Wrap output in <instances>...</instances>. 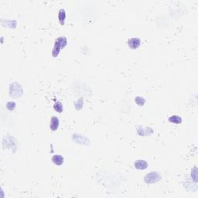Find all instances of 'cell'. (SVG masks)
I'll use <instances>...</instances> for the list:
<instances>
[{
	"instance_id": "cell-6",
	"label": "cell",
	"mask_w": 198,
	"mask_h": 198,
	"mask_svg": "<svg viewBox=\"0 0 198 198\" xmlns=\"http://www.w3.org/2000/svg\"><path fill=\"white\" fill-rule=\"evenodd\" d=\"M138 133L141 136H147L152 135L153 133V130H152V128H149V127H146V128L139 127L138 128Z\"/></svg>"
},
{
	"instance_id": "cell-15",
	"label": "cell",
	"mask_w": 198,
	"mask_h": 198,
	"mask_svg": "<svg viewBox=\"0 0 198 198\" xmlns=\"http://www.w3.org/2000/svg\"><path fill=\"white\" fill-rule=\"evenodd\" d=\"M16 104L15 102H9L7 103V104H6V107H7V108H8L9 110L12 111L15 108H16Z\"/></svg>"
},
{
	"instance_id": "cell-1",
	"label": "cell",
	"mask_w": 198,
	"mask_h": 198,
	"mask_svg": "<svg viewBox=\"0 0 198 198\" xmlns=\"http://www.w3.org/2000/svg\"><path fill=\"white\" fill-rule=\"evenodd\" d=\"M67 45V40L66 37L64 36H60L55 41L54 44V46L52 50V55L54 57H57L58 56V54H60V50L63 49L64 47Z\"/></svg>"
},
{
	"instance_id": "cell-12",
	"label": "cell",
	"mask_w": 198,
	"mask_h": 198,
	"mask_svg": "<svg viewBox=\"0 0 198 198\" xmlns=\"http://www.w3.org/2000/svg\"><path fill=\"white\" fill-rule=\"evenodd\" d=\"M54 110L56 111V112H57L58 113H61V112H63V104L61 102H56L55 104H54Z\"/></svg>"
},
{
	"instance_id": "cell-2",
	"label": "cell",
	"mask_w": 198,
	"mask_h": 198,
	"mask_svg": "<svg viewBox=\"0 0 198 198\" xmlns=\"http://www.w3.org/2000/svg\"><path fill=\"white\" fill-rule=\"evenodd\" d=\"M23 89L22 87L18 83L14 82L10 84L9 95L13 98H18L22 95Z\"/></svg>"
},
{
	"instance_id": "cell-14",
	"label": "cell",
	"mask_w": 198,
	"mask_h": 198,
	"mask_svg": "<svg viewBox=\"0 0 198 198\" xmlns=\"http://www.w3.org/2000/svg\"><path fill=\"white\" fill-rule=\"evenodd\" d=\"M197 167H194V169L192 170V172H191V176H192L193 180H194V182L197 183Z\"/></svg>"
},
{
	"instance_id": "cell-3",
	"label": "cell",
	"mask_w": 198,
	"mask_h": 198,
	"mask_svg": "<svg viewBox=\"0 0 198 198\" xmlns=\"http://www.w3.org/2000/svg\"><path fill=\"white\" fill-rule=\"evenodd\" d=\"M161 180V176L157 172H151L146 174L144 177V181L148 184H152L157 183Z\"/></svg>"
},
{
	"instance_id": "cell-11",
	"label": "cell",
	"mask_w": 198,
	"mask_h": 198,
	"mask_svg": "<svg viewBox=\"0 0 198 198\" xmlns=\"http://www.w3.org/2000/svg\"><path fill=\"white\" fill-rule=\"evenodd\" d=\"M169 122L174 124H180L182 122V118L178 115H172L169 118Z\"/></svg>"
},
{
	"instance_id": "cell-10",
	"label": "cell",
	"mask_w": 198,
	"mask_h": 198,
	"mask_svg": "<svg viewBox=\"0 0 198 198\" xmlns=\"http://www.w3.org/2000/svg\"><path fill=\"white\" fill-rule=\"evenodd\" d=\"M66 19V12L64 9H60L58 12V20L60 21V24L64 25V21Z\"/></svg>"
},
{
	"instance_id": "cell-7",
	"label": "cell",
	"mask_w": 198,
	"mask_h": 198,
	"mask_svg": "<svg viewBox=\"0 0 198 198\" xmlns=\"http://www.w3.org/2000/svg\"><path fill=\"white\" fill-rule=\"evenodd\" d=\"M134 166L136 169L138 170H146L148 167V162H146V160H137L134 163Z\"/></svg>"
},
{
	"instance_id": "cell-5",
	"label": "cell",
	"mask_w": 198,
	"mask_h": 198,
	"mask_svg": "<svg viewBox=\"0 0 198 198\" xmlns=\"http://www.w3.org/2000/svg\"><path fill=\"white\" fill-rule=\"evenodd\" d=\"M73 139L75 142H78V143H80V144L89 145V143H90V141L88 140L86 137H84L83 136H80V135H74L73 136Z\"/></svg>"
},
{
	"instance_id": "cell-13",
	"label": "cell",
	"mask_w": 198,
	"mask_h": 198,
	"mask_svg": "<svg viewBox=\"0 0 198 198\" xmlns=\"http://www.w3.org/2000/svg\"><path fill=\"white\" fill-rule=\"evenodd\" d=\"M135 102L138 104L139 106H143L145 104V102H146V100H145L142 97L138 96L135 98Z\"/></svg>"
},
{
	"instance_id": "cell-8",
	"label": "cell",
	"mask_w": 198,
	"mask_h": 198,
	"mask_svg": "<svg viewBox=\"0 0 198 198\" xmlns=\"http://www.w3.org/2000/svg\"><path fill=\"white\" fill-rule=\"evenodd\" d=\"M59 125H60V122H59L57 117L53 116L51 118V120H50V128H51V130L54 131V132L57 130Z\"/></svg>"
},
{
	"instance_id": "cell-4",
	"label": "cell",
	"mask_w": 198,
	"mask_h": 198,
	"mask_svg": "<svg viewBox=\"0 0 198 198\" xmlns=\"http://www.w3.org/2000/svg\"><path fill=\"white\" fill-rule=\"evenodd\" d=\"M140 45H141V40L139 38H136V37H135V38L129 39V40H128V46H129L131 49L135 50V49L139 48Z\"/></svg>"
},
{
	"instance_id": "cell-9",
	"label": "cell",
	"mask_w": 198,
	"mask_h": 198,
	"mask_svg": "<svg viewBox=\"0 0 198 198\" xmlns=\"http://www.w3.org/2000/svg\"><path fill=\"white\" fill-rule=\"evenodd\" d=\"M52 162L54 164L60 166L64 163V157L60 155H55L52 157Z\"/></svg>"
}]
</instances>
